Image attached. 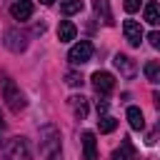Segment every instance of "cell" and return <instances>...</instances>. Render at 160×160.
I'll return each instance as SVG.
<instances>
[{"instance_id":"6da1fadb","label":"cell","mask_w":160,"mask_h":160,"mask_svg":"<svg viewBox=\"0 0 160 160\" xmlns=\"http://www.w3.org/2000/svg\"><path fill=\"white\" fill-rule=\"evenodd\" d=\"M2 100L8 102V108L12 110V112H20L22 108H25V98H22V92L18 90V85L12 82V78L10 75H2Z\"/></svg>"},{"instance_id":"7a4b0ae2","label":"cell","mask_w":160,"mask_h":160,"mask_svg":"<svg viewBox=\"0 0 160 160\" xmlns=\"http://www.w3.org/2000/svg\"><path fill=\"white\" fill-rule=\"evenodd\" d=\"M90 58H92V42H90V40H80V42L72 45L70 52H68V60H70L72 65H85Z\"/></svg>"},{"instance_id":"3957f363","label":"cell","mask_w":160,"mask_h":160,"mask_svg":"<svg viewBox=\"0 0 160 160\" xmlns=\"http://www.w3.org/2000/svg\"><path fill=\"white\" fill-rule=\"evenodd\" d=\"M5 158L8 160H30V150H28L25 138H12L5 145Z\"/></svg>"},{"instance_id":"277c9868","label":"cell","mask_w":160,"mask_h":160,"mask_svg":"<svg viewBox=\"0 0 160 160\" xmlns=\"http://www.w3.org/2000/svg\"><path fill=\"white\" fill-rule=\"evenodd\" d=\"M40 145H42V152L45 155H50V152H58L60 150V132L52 128V125H48V128H42L40 130Z\"/></svg>"},{"instance_id":"5b68a950","label":"cell","mask_w":160,"mask_h":160,"mask_svg":"<svg viewBox=\"0 0 160 160\" xmlns=\"http://www.w3.org/2000/svg\"><path fill=\"white\" fill-rule=\"evenodd\" d=\"M92 88L98 95H110L115 90V78L105 70H98V72H92Z\"/></svg>"},{"instance_id":"8992f818","label":"cell","mask_w":160,"mask_h":160,"mask_svg":"<svg viewBox=\"0 0 160 160\" xmlns=\"http://www.w3.org/2000/svg\"><path fill=\"white\" fill-rule=\"evenodd\" d=\"M2 42H5V48H8L10 52H22V50L28 48V38H25L20 30H15V28L5 30V38H2Z\"/></svg>"},{"instance_id":"52a82bcc","label":"cell","mask_w":160,"mask_h":160,"mask_svg":"<svg viewBox=\"0 0 160 160\" xmlns=\"http://www.w3.org/2000/svg\"><path fill=\"white\" fill-rule=\"evenodd\" d=\"M122 32H125V40H128L132 48H138V45L142 42V28H140L138 20H125V22H122Z\"/></svg>"},{"instance_id":"ba28073f","label":"cell","mask_w":160,"mask_h":160,"mask_svg":"<svg viewBox=\"0 0 160 160\" xmlns=\"http://www.w3.org/2000/svg\"><path fill=\"white\" fill-rule=\"evenodd\" d=\"M112 65L120 70V75H122V78H135V72H138V68H135L132 58H128V55H122V52H118V55L112 58Z\"/></svg>"},{"instance_id":"9c48e42d","label":"cell","mask_w":160,"mask_h":160,"mask_svg":"<svg viewBox=\"0 0 160 160\" xmlns=\"http://www.w3.org/2000/svg\"><path fill=\"white\" fill-rule=\"evenodd\" d=\"M10 15H12L15 20H20V22L30 20V15H32V2H30V0H18V2H12V5H10Z\"/></svg>"},{"instance_id":"30bf717a","label":"cell","mask_w":160,"mask_h":160,"mask_svg":"<svg viewBox=\"0 0 160 160\" xmlns=\"http://www.w3.org/2000/svg\"><path fill=\"white\" fill-rule=\"evenodd\" d=\"M82 152H85V160H98V140H95V132H82Z\"/></svg>"},{"instance_id":"8fae6325","label":"cell","mask_w":160,"mask_h":160,"mask_svg":"<svg viewBox=\"0 0 160 160\" xmlns=\"http://www.w3.org/2000/svg\"><path fill=\"white\" fill-rule=\"evenodd\" d=\"M92 10H95V15L105 22V25H112L115 20H112V10H110V2L108 0H92Z\"/></svg>"},{"instance_id":"7c38bea8","label":"cell","mask_w":160,"mask_h":160,"mask_svg":"<svg viewBox=\"0 0 160 160\" xmlns=\"http://www.w3.org/2000/svg\"><path fill=\"white\" fill-rule=\"evenodd\" d=\"M68 102H70V108H72V112H75L78 120H85V118H88V98H82V95H72Z\"/></svg>"},{"instance_id":"4fadbf2b","label":"cell","mask_w":160,"mask_h":160,"mask_svg":"<svg viewBox=\"0 0 160 160\" xmlns=\"http://www.w3.org/2000/svg\"><path fill=\"white\" fill-rule=\"evenodd\" d=\"M75 35H78V28H75L70 20H62L60 28H58V38H60V42H70V40H75Z\"/></svg>"},{"instance_id":"5bb4252c","label":"cell","mask_w":160,"mask_h":160,"mask_svg":"<svg viewBox=\"0 0 160 160\" xmlns=\"http://www.w3.org/2000/svg\"><path fill=\"white\" fill-rule=\"evenodd\" d=\"M128 122H130V128H132V130H142V128H145L142 110H140V108H135V105H130V108H128Z\"/></svg>"},{"instance_id":"9a60e30c","label":"cell","mask_w":160,"mask_h":160,"mask_svg":"<svg viewBox=\"0 0 160 160\" xmlns=\"http://www.w3.org/2000/svg\"><path fill=\"white\" fill-rule=\"evenodd\" d=\"M145 20H148L150 25H158V22H160V5H158V2H148V5H145Z\"/></svg>"},{"instance_id":"2e32d148","label":"cell","mask_w":160,"mask_h":160,"mask_svg":"<svg viewBox=\"0 0 160 160\" xmlns=\"http://www.w3.org/2000/svg\"><path fill=\"white\" fill-rule=\"evenodd\" d=\"M145 78L150 80V82H158L160 80V62L158 60H150V62H145Z\"/></svg>"},{"instance_id":"e0dca14e","label":"cell","mask_w":160,"mask_h":160,"mask_svg":"<svg viewBox=\"0 0 160 160\" xmlns=\"http://www.w3.org/2000/svg\"><path fill=\"white\" fill-rule=\"evenodd\" d=\"M60 10L62 15H75L82 10V0H60Z\"/></svg>"},{"instance_id":"ac0fdd59","label":"cell","mask_w":160,"mask_h":160,"mask_svg":"<svg viewBox=\"0 0 160 160\" xmlns=\"http://www.w3.org/2000/svg\"><path fill=\"white\" fill-rule=\"evenodd\" d=\"M115 128H118V120H115V118L100 115V120H98V130H100V132H112Z\"/></svg>"},{"instance_id":"d6986e66","label":"cell","mask_w":160,"mask_h":160,"mask_svg":"<svg viewBox=\"0 0 160 160\" xmlns=\"http://www.w3.org/2000/svg\"><path fill=\"white\" fill-rule=\"evenodd\" d=\"M65 82H68L70 88H80V85H82V75H78V72H68V75H65Z\"/></svg>"},{"instance_id":"ffe728a7","label":"cell","mask_w":160,"mask_h":160,"mask_svg":"<svg viewBox=\"0 0 160 160\" xmlns=\"http://www.w3.org/2000/svg\"><path fill=\"white\" fill-rule=\"evenodd\" d=\"M140 5H142V0H125V2H122L125 12H138V10H140Z\"/></svg>"},{"instance_id":"44dd1931","label":"cell","mask_w":160,"mask_h":160,"mask_svg":"<svg viewBox=\"0 0 160 160\" xmlns=\"http://www.w3.org/2000/svg\"><path fill=\"white\" fill-rule=\"evenodd\" d=\"M148 40H150V45H152V48H155V50H158V48H160V32H158V30H152V32H150V35H148Z\"/></svg>"},{"instance_id":"7402d4cb","label":"cell","mask_w":160,"mask_h":160,"mask_svg":"<svg viewBox=\"0 0 160 160\" xmlns=\"http://www.w3.org/2000/svg\"><path fill=\"white\" fill-rule=\"evenodd\" d=\"M110 160H128V155H125V150H112Z\"/></svg>"},{"instance_id":"603a6c76","label":"cell","mask_w":160,"mask_h":160,"mask_svg":"<svg viewBox=\"0 0 160 160\" xmlns=\"http://www.w3.org/2000/svg\"><path fill=\"white\" fill-rule=\"evenodd\" d=\"M105 110H108V102H98V115H105Z\"/></svg>"},{"instance_id":"cb8c5ba5","label":"cell","mask_w":160,"mask_h":160,"mask_svg":"<svg viewBox=\"0 0 160 160\" xmlns=\"http://www.w3.org/2000/svg\"><path fill=\"white\" fill-rule=\"evenodd\" d=\"M48 160H62V158H60V150H58V152H50V155H48Z\"/></svg>"},{"instance_id":"d4e9b609","label":"cell","mask_w":160,"mask_h":160,"mask_svg":"<svg viewBox=\"0 0 160 160\" xmlns=\"http://www.w3.org/2000/svg\"><path fill=\"white\" fill-rule=\"evenodd\" d=\"M40 2H42V5H52L55 0H40Z\"/></svg>"},{"instance_id":"484cf974","label":"cell","mask_w":160,"mask_h":160,"mask_svg":"<svg viewBox=\"0 0 160 160\" xmlns=\"http://www.w3.org/2000/svg\"><path fill=\"white\" fill-rule=\"evenodd\" d=\"M0 130H2V112H0Z\"/></svg>"}]
</instances>
